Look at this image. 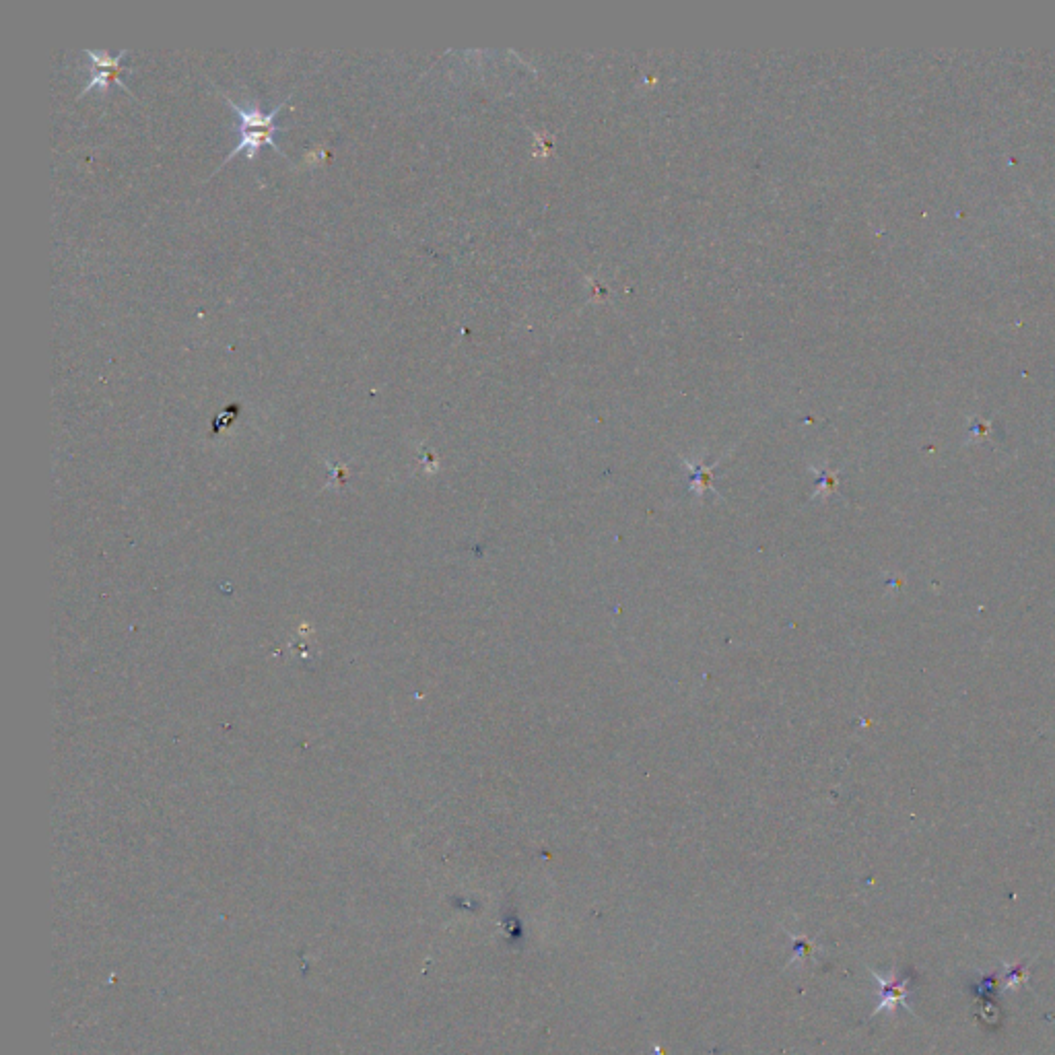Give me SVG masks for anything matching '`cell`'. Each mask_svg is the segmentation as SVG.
I'll list each match as a JSON object with an SVG mask.
<instances>
[{
	"instance_id": "1",
	"label": "cell",
	"mask_w": 1055,
	"mask_h": 1055,
	"mask_svg": "<svg viewBox=\"0 0 1055 1055\" xmlns=\"http://www.w3.org/2000/svg\"><path fill=\"white\" fill-rule=\"evenodd\" d=\"M223 99L227 101V104L237 112V116H240L242 120V126H240V134H242V141L240 145H237L235 149H231V153L223 159V165L235 157L237 153H246L248 159H254L258 155V151L264 147V145H270L272 149H275L277 153H281L283 157H287L281 147L277 145L275 141V134L277 132H285L287 126H277L275 120H277V114L289 104V97L285 101H281L279 106H275V110L272 112H262L260 106H252V108H242L237 106L235 101H231L227 95H223Z\"/></svg>"
},
{
	"instance_id": "2",
	"label": "cell",
	"mask_w": 1055,
	"mask_h": 1055,
	"mask_svg": "<svg viewBox=\"0 0 1055 1055\" xmlns=\"http://www.w3.org/2000/svg\"><path fill=\"white\" fill-rule=\"evenodd\" d=\"M85 54L91 58V79L89 83L81 89L79 97L83 93H87L91 87H101V89H108L112 83H118L122 85L128 93H132V89L126 87V83H122L120 79V73H124L126 68L122 66V58L128 54V50H120L118 54H108V52H93V50H85Z\"/></svg>"
},
{
	"instance_id": "3",
	"label": "cell",
	"mask_w": 1055,
	"mask_h": 1055,
	"mask_svg": "<svg viewBox=\"0 0 1055 1055\" xmlns=\"http://www.w3.org/2000/svg\"><path fill=\"white\" fill-rule=\"evenodd\" d=\"M874 977L878 979L880 988H882V1000H880V1006L874 1010V1012H880V1010H895V1006L899 1002L905 1000V992H907V979H882L878 973H874Z\"/></svg>"
}]
</instances>
